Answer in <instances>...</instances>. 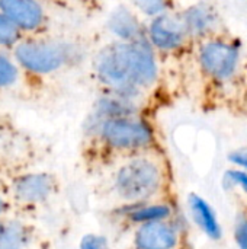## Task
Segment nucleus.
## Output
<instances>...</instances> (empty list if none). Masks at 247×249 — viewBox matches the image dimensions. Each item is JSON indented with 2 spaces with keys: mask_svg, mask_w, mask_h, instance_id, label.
Here are the masks:
<instances>
[{
  "mask_svg": "<svg viewBox=\"0 0 247 249\" xmlns=\"http://www.w3.org/2000/svg\"><path fill=\"white\" fill-rule=\"evenodd\" d=\"M92 70L102 92L119 93L150 108L163 83V61L148 41L112 39L95 54Z\"/></svg>",
  "mask_w": 247,
  "mask_h": 249,
  "instance_id": "f257e3e1",
  "label": "nucleus"
},
{
  "mask_svg": "<svg viewBox=\"0 0 247 249\" xmlns=\"http://www.w3.org/2000/svg\"><path fill=\"white\" fill-rule=\"evenodd\" d=\"M172 182V166L162 146L131 155L112 166L111 191L118 206L170 197Z\"/></svg>",
  "mask_w": 247,
  "mask_h": 249,
  "instance_id": "f03ea898",
  "label": "nucleus"
},
{
  "mask_svg": "<svg viewBox=\"0 0 247 249\" xmlns=\"http://www.w3.org/2000/svg\"><path fill=\"white\" fill-rule=\"evenodd\" d=\"M86 140L90 152L99 160L112 166L131 155L160 146L157 130L150 115L89 117Z\"/></svg>",
  "mask_w": 247,
  "mask_h": 249,
  "instance_id": "7ed1b4c3",
  "label": "nucleus"
},
{
  "mask_svg": "<svg viewBox=\"0 0 247 249\" xmlns=\"http://www.w3.org/2000/svg\"><path fill=\"white\" fill-rule=\"evenodd\" d=\"M192 57L202 89L208 95L242 93L245 48L230 31L195 45Z\"/></svg>",
  "mask_w": 247,
  "mask_h": 249,
  "instance_id": "20e7f679",
  "label": "nucleus"
},
{
  "mask_svg": "<svg viewBox=\"0 0 247 249\" xmlns=\"http://www.w3.org/2000/svg\"><path fill=\"white\" fill-rule=\"evenodd\" d=\"M147 39L160 60L181 58L185 54L192 55L195 44L181 16L179 9L169 10L146 20Z\"/></svg>",
  "mask_w": 247,
  "mask_h": 249,
  "instance_id": "39448f33",
  "label": "nucleus"
},
{
  "mask_svg": "<svg viewBox=\"0 0 247 249\" xmlns=\"http://www.w3.org/2000/svg\"><path fill=\"white\" fill-rule=\"evenodd\" d=\"M16 57L28 70L51 73L76 61L80 50L67 42H25L17 47Z\"/></svg>",
  "mask_w": 247,
  "mask_h": 249,
  "instance_id": "423d86ee",
  "label": "nucleus"
},
{
  "mask_svg": "<svg viewBox=\"0 0 247 249\" xmlns=\"http://www.w3.org/2000/svg\"><path fill=\"white\" fill-rule=\"evenodd\" d=\"M186 245L185 229L178 216L140 225L132 229L131 249H176Z\"/></svg>",
  "mask_w": 247,
  "mask_h": 249,
  "instance_id": "0eeeda50",
  "label": "nucleus"
},
{
  "mask_svg": "<svg viewBox=\"0 0 247 249\" xmlns=\"http://www.w3.org/2000/svg\"><path fill=\"white\" fill-rule=\"evenodd\" d=\"M179 12L195 45L230 31L220 10L207 0H198Z\"/></svg>",
  "mask_w": 247,
  "mask_h": 249,
  "instance_id": "6e6552de",
  "label": "nucleus"
},
{
  "mask_svg": "<svg viewBox=\"0 0 247 249\" xmlns=\"http://www.w3.org/2000/svg\"><path fill=\"white\" fill-rule=\"evenodd\" d=\"M114 214L125 228H130L132 231L140 225L172 219L178 216V209L172 197H166L153 201L118 206Z\"/></svg>",
  "mask_w": 247,
  "mask_h": 249,
  "instance_id": "1a4fd4ad",
  "label": "nucleus"
},
{
  "mask_svg": "<svg viewBox=\"0 0 247 249\" xmlns=\"http://www.w3.org/2000/svg\"><path fill=\"white\" fill-rule=\"evenodd\" d=\"M108 26L112 34V39L115 41H125V42L148 41L146 20H143L141 15L135 9L119 6L112 12Z\"/></svg>",
  "mask_w": 247,
  "mask_h": 249,
  "instance_id": "9d476101",
  "label": "nucleus"
},
{
  "mask_svg": "<svg viewBox=\"0 0 247 249\" xmlns=\"http://www.w3.org/2000/svg\"><path fill=\"white\" fill-rule=\"evenodd\" d=\"M55 190V179L48 174H32L19 178L15 182V194L26 203L47 200Z\"/></svg>",
  "mask_w": 247,
  "mask_h": 249,
  "instance_id": "9b49d317",
  "label": "nucleus"
},
{
  "mask_svg": "<svg viewBox=\"0 0 247 249\" xmlns=\"http://www.w3.org/2000/svg\"><path fill=\"white\" fill-rule=\"evenodd\" d=\"M6 16L16 25L33 29L42 23L44 12L35 0H0Z\"/></svg>",
  "mask_w": 247,
  "mask_h": 249,
  "instance_id": "f8f14e48",
  "label": "nucleus"
},
{
  "mask_svg": "<svg viewBox=\"0 0 247 249\" xmlns=\"http://www.w3.org/2000/svg\"><path fill=\"white\" fill-rule=\"evenodd\" d=\"M189 209L194 222L197 226L211 239L220 241L223 236V229L218 222V217L213 209V206L201 196L191 194L189 196Z\"/></svg>",
  "mask_w": 247,
  "mask_h": 249,
  "instance_id": "ddd939ff",
  "label": "nucleus"
},
{
  "mask_svg": "<svg viewBox=\"0 0 247 249\" xmlns=\"http://www.w3.org/2000/svg\"><path fill=\"white\" fill-rule=\"evenodd\" d=\"M132 1H134V9L141 16H146L147 20L175 9L172 0H132Z\"/></svg>",
  "mask_w": 247,
  "mask_h": 249,
  "instance_id": "4468645a",
  "label": "nucleus"
},
{
  "mask_svg": "<svg viewBox=\"0 0 247 249\" xmlns=\"http://www.w3.org/2000/svg\"><path fill=\"white\" fill-rule=\"evenodd\" d=\"M26 242L25 229L17 225H9L3 228L0 235V249H22Z\"/></svg>",
  "mask_w": 247,
  "mask_h": 249,
  "instance_id": "2eb2a0df",
  "label": "nucleus"
},
{
  "mask_svg": "<svg viewBox=\"0 0 247 249\" xmlns=\"http://www.w3.org/2000/svg\"><path fill=\"white\" fill-rule=\"evenodd\" d=\"M234 242L239 249H247V203L240 200L236 209L234 226H233Z\"/></svg>",
  "mask_w": 247,
  "mask_h": 249,
  "instance_id": "dca6fc26",
  "label": "nucleus"
},
{
  "mask_svg": "<svg viewBox=\"0 0 247 249\" xmlns=\"http://www.w3.org/2000/svg\"><path fill=\"white\" fill-rule=\"evenodd\" d=\"M17 38V29L13 20L0 15V44H13Z\"/></svg>",
  "mask_w": 247,
  "mask_h": 249,
  "instance_id": "f3484780",
  "label": "nucleus"
},
{
  "mask_svg": "<svg viewBox=\"0 0 247 249\" xmlns=\"http://www.w3.org/2000/svg\"><path fill=\"white\" fill-rule=\"evenodd\" d=\"M224 181L231 187H239L247 196V172L242 169H229L226 172Z\"/></svg>",
  "mask_w": 247,
  "mask_h": 249,
  "instance_id": "a211bd4d",
  "label": "nucleus"
},
{
  "mask_svg": "<svg viewBox=\"0 0 247 249\" xmlns=\"http://www.w3.org/2000/svg\"><path fill=\"white\" fill-rule=\"evenodd\" d=\"M16 79V69L10 61L0 57V86L13 83Z\"/></svg>",
  "mask_w": 247,
  "mask_h": 249,
  "instance_id": "6ab92c4d",
  "label": "nucleus"
},
{
  "mask_svg": "<svg viewBox=\"0 0 247 249\" xmlns=\"http://www.w3.org/2000/svg\"><path fill=\"white\" fill-rule=\"evenodd\" d=\"M80 249H109V245L105 236L90 233L82 238Z\"/></svg>",
  "mask_w": 247,
  "mask_h": 249,
  "instance_id": "aec40b11",
  "label": "nucleus"
},
{
  "mask_svg": "<svg viewBox=\"0 0 247 249\" xmlns=\"http://www.w3.org/2000/svg\"><path fill=\"white\" fill-rule=\"evenodd\" d=\"M230 162L233 165H236L237 168H240L242 171L247 172V152L245 150H236L230 155Z\"/></svg>",
  "mask_w": 247,
  "mask_h": 249,
  "instance_id": "412c9836",
  "label": "nucleus"
},
{
  "mask_svg": "<svg viewBox=\"0 0 247 249\" xmlns=\"http://www.w3.org/2000/svg\"><path fill=\"white\" fill-rule=\"evenodd\" d=\"M242 93H246V98H247V60L245 61L243 76H242Z\"/></svg>",
  "mask_w": 247,
  "mask_h": 249,
  "instance_id": "4be33fe9",
  "label": "nucleus"
},
{
  "mask_svg": "<svg viewBox=\"0 0 247 249\" xmlns=\"http://www.w3.org/2000/svg\"><path fill=\"white\" fill-rule=\"evenodd\" d=\"M3 209H4V203H3V200L0 198V213L3 212Z\"/></svg>",
  "mask_w": 247,
  "mask_h": 249,
  "instance_id": "5701e85b",
  "label": "nucleus"
},
{
  "mask_svg": "<svg viewBox=\"0 0 247 249\" xmlns=\"http://www.w3.org/2000/svg\"><path fill=\"white\" fill-rule=\"evenodd\" d=\"M176 249H191L188 245H183V247H181V248H176Z\"/></svg>",
  "mask_w": 247,
  "mask_h": 249,
  "instance_id": "b1692460",
  "label": "nucleus"
},
{
  "mask_svg": "<svg viewBox=\"0 0 247 249\" xmlns=\"http://www.w3.org/2000/svg\"><path fill=\"white\" fill-rule=\"evenodd\" d=\"M1 231H3V228H1V225H0V235H1Z\"/></svg>",
  "mask_w": 247,
  "mask_h": 249,
  "instance_id": "393cba45",
  "label": "nucleus"
}]
</instances>
